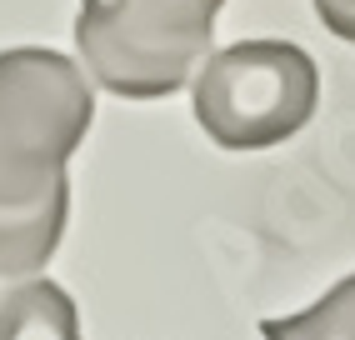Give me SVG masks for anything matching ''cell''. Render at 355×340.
<instances>
[{"instance_id":"6da1fadb","label":"cell","mask_w":355,"mask_h":340,"mask_svg":"<svg viewBox=\"0 0 355 340\" xmlns=\"http://www.w3.org/2000/svg\"><path fill=\"white\" fill-rule=\"evenodd\" d=\"M96 120L85 70L40 45L0 51V280H31L70 215V155Z\"/></svg>"},{"instance_id":"8992f818","label":"cell","mask_w":355,"mask_h":340,"mask_svg":"<svg viewBox=\"0 0 355 340\" xmlns=\"http://www.w3.org/2000/svg\"><path fill=\"white\" fill-rule=\"evenodd\" d=\"M315 10H320L330 35H340V40L355 45V0H315Z\"/></svg>"},{"instance_id":"277c9868","label":"cell","mask_w":355,"mask_h":340,"mask_svg":"<svg viewBox=\"0 0 355 340\" xmlns=\"http://www.w3.org/2000/svg\"><path fill=\"white\" fill-rule=\"evenodd\" d=\"M0 340H85L80 310L55 280H20L0 296Z\"/></svg>"},{"instance_id":"3957f363","label":"cell","mask_w":355,"mask_h":340,"mask_svg":"<svg viewBox=\"0 0 355 340\" xmlns=\"http://www.w3.org/2000/svg\"><path fill=\"white\" fill-rule=\"evenodd\" d=\"M320 70L291 40H241L205 56L196 76V120L220 151H270L311 126Z\"/></svg>"},{"instance_id":"7a4b0ae2","label":"cell","mask_w":355,"mask_h":340,"mask_svg":"<svg viewBox=\"0 0 355 340\" xmlns=\"http://www.w3.org/2000/svg\"><path fill=\"white\" fill-rule=\"evenodd\" d=\"M220 6L225 0H80V60L121 101L175 95L205 60Z\"/></svg>"},{"instance_id":"5b68a950","label":"cell","mask_w":355,"mask_h":340,"mask_svg":"<svg viewBox=\"0 0 355 340\" xmlns=\"http://www.w3.org/2000/svg\"><path fill=\"white\" fill-rule=\"evenodd\" d=\"M260 335L266 340H355V275L330 285L311 310L260 321Z\"/></svg>"}]
</instances>
